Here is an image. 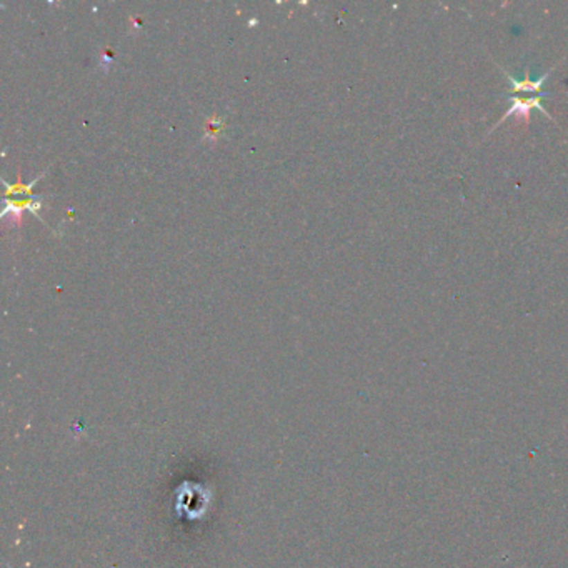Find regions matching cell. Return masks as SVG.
I'll list each match as a JSON object with an SVG mask.
<instances>
[{
	"label": "cell",
	"mask_w": 568,
	"mask_h": 568,
	"mask_svg": "<svg viewBox=\"0 0 568 568\" xmlns=\"http://www.w3.org/2000/svg\"><path fill=\"white\" fill-rule=\"evenodd\" d=\"M542 97L543 95H540V97H532V99H513V97H510V109L506 110V113L504 117H502V120L498 122V124L495 125V127H498L502 124V122H505L506 118H509L510 116H520V117H526L529 118L530 117V110L532 109H540L543 113H547L545 112V109L542 107ZM547 116H549V113H547Z\"/></svg>",
	"instance_id": "cell-1"
},
{
	"label": "cell",
	"mask_w": 568,
	"mask_h": 568,
	"mask_svg": "<svg viewBox=\"0 0 568 568\" xmlns=\"http://www.w3.org/2000/svg\"><path fill=\"white\" fill-rule=\"evenodd\" d=\"M549 75H550V72H547V73H543L540 79H535V80L529 79V72L525 73V79H522V80L509 75L510 89H512L513 92H538L542 89V85L545 84V80L549 79Z\"/></svg>",
	"instance_id": "cell-2"
}]
</instances>
